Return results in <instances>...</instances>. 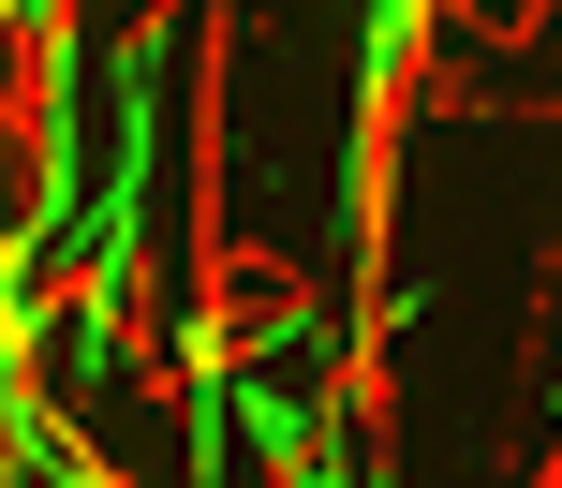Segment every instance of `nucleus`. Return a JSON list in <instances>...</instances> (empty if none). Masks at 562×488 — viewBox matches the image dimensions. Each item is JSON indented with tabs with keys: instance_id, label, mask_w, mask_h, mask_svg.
I'll return each mask as SVG.
<instances>
[{
	"instance_id": "nucleus-1",
	"label": "nucleus",
	"mask_w": 562,
	"mask_h": 488,
	"mask_svg": "<svg viewBox=\"0 0 562 488\" xmlns=\"http://www.w3.org/2000/svg\"><path fill=\"white\" fill-rule=\"evenodd\" d=\"M562 30V0H504V15H488V59H518V45H548Z\"/></svg>"
}]
</instances>
